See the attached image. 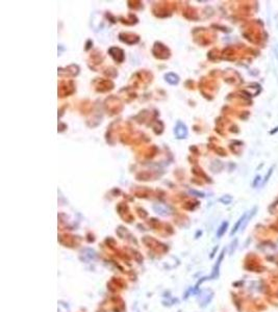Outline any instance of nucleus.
Masks as SVG:
<instances>
[{
    "mask_svg": "<svg viewBox=\"0 0 278 312\" xmlns=\"http://www.w3.org/2000/svg\"><path fill=\"white\" fill-rule=\"evenodd\" d=\"M174 133H175V136H176L178 139H185V137L188 136L187 125H185V123H182V122L178 121L176 124V126H175V128H174Z\"/></svg>",
    "mask_w": 278,
    "mask_h": 312,
    "instance_id": "1",
    "label": "nucleus"
},
{
    "mask_svg": "<svg viewBox=\"0 0 278 312\" xmlns=\"http://www.w3.org/2000/svg\"><path fill=\"white\" fill-rule=\"evenodd\" d=\"M165 80L171 86H176L179 82V76L177 74L173 73V72H170V73H167L165 75Z\"/></svg>",
    "mask_w": 278,
    "mask_h": 312,
    "instance_id": "2",
    "label": "nucleus"
},
{
    "mask_svg": "<svg viewBox=\"0 0 278 312\" xmlns=\"http://www.w3.org/2000/svg\"><path fill=\"white\" fill-rule=\"evenodd\" d=\"M247 214H248V212L244 213V214H243L242 217H240V220H238V223H236V224L235 225V227H233L232 231H231V233H230L231 235H233V234H235V233L236 232V231L238 230V229H240V228H242V224L244 223V221H245V219H246Z\"/></svg>",
    "mask_w": 278,
    "mask_h": 312,
    "instance_id": "3",
    "label": "nucleus"
},
{
    "mask_svg": "<svg viewBox=\"0 0 278 312\" xmlns=\"http://www.w3.org/2000/svg\"><path fill=\"white\" fill-rule=\"evenodd\" d=\"M153 208L155 209V211H156L157 213H161V214H164L166 215L168 213V210H169V208H168L166 205H163V204H156L153 206Z\"/></svg>",
    "mask_w": 278,
    "mask_h": 312,
    "instance_id": "4",
    "label": "nucleus"
},
{
    "mask_svg": "<svg viewBox=\"0 0 278 312\" xmlns=\"http://www.w3.org/2000/svg\"><path fill=\"white\" fill-rule=\"evenodd\" d=\"M223 256H224V252L221 254L220 258H219L218 262H217L216 267H214V272H213V275H211V278H216V277H218V274H219V267H220V264H221V261H222L223 259Z\"/></svg>",
    "mask_w": 278,
    "mask_h": 312,
    "instance_id": "5",
    "label": "nucleus"
},
{
    "mask_svg": "<svg viewBox=\"0 0 278 312\" xmlns=\"http://www.w3.org/2000/svg\"><path fill=\"white\" fill-rule=\"evenodd\" d=\"M227 227H228V223H227V222H224V223H223V224L220 226V228H219L218 232H217V236H218V237H221V236H222V235L225 233V231H226Z\"/></svg>",
    "mask_w": 278,
    "mask_h": 312,
    "instance_id": "6",
    "label": "nucleus"
},
{
    "mask_svg": "<svg viewBox=\"0 0 278 312\" xmlns=\"http://www.w3.org/2000/svg\"><path fill=\"white\" fill-rule=\"evenodd\" d=\"M273 170H274V167H272V168H271V169H270V171H269V172H268V173H267L266 177H265V180H264V181H262V185H265V184H266V183H267V182H268V180H269V179H270V177H271V175H272V174H273Z\"/></svg>",
    "mask_w": 278,
    "mask_h": 312,
    "instance_id": "7",
    "label": "nucleus"
},
{
    "mask_svg": "<svg viewBox=\"0 0 278 312\" xmlns=\"http://www.w3.org/2000/svg\"><path fill=\"white\" fill-rule=\"evenodd\" d=\"M220 201L224 203V204H229V203L232 201V198H231L230 196H224L223 198H221Z\"/></svg>",
    "mask_w": 278,
    "mask_h": 312,
    "instance_id": "8",
    "label": "nucleus"
},
{
    "mask_svg": "<svg viewBox=\"0 0 278 312\" xmlns=\"http://www.w3.org/2000/svg\"><path fill=\"white\" fill-rule=\"evenodd\" d=\"M260 181H262V177H260V176H256V177H255V179H254V181H253V183H252V186L253 187H256L257 186V185H258V183H260Z\"/></svg>",
    "mask_w": 278,
    "mask_h": 312,
    "instance_id": "9",
    "label": "nucleus"
}]
</instances>
